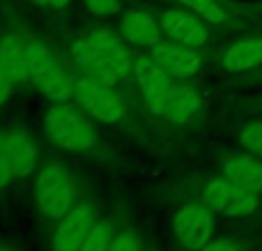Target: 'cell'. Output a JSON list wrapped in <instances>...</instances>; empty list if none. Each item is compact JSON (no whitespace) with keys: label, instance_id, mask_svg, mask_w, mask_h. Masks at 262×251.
<instances>
[{"label":"cell","instance_id":"44dd1931","mask_svg":"<svg viewBox=\"0 0 262 251\" xmlns=\"http://www.w3.org/2000/svg\"><path fill=\"white\" fill-rule=\"evenodd\" d=\"M108 251H145L143 235L136 228H120L115 233Z\"/></svg>","mask_w":262,"mask_h":251},{"label":"cell","instance_id":"e0dca14e","mask_svg":"<svg viewBox=\"0 0 262 251\" xmlns=\"http://www.w3.org/2000/svg\"><path fill=\"white\" fill-rule=\"evenodd\" d=\"M221 65L226 72L230 74H242L251 72V69L262 65V37H244L237 39L223 51Z\"/></svg>","mask_w":262,"mask_h":251},{"label":"cell","instance_id":"cb8c5ba5","mask_svg":"<svg viewBox=\"0 0 262 251\" xmlns=\"http://www.w3.org/2000/svg\"><path fill=\"white\" fill-rule=\"evenodd\" d=\"M14 81L7 76V72H5V67L0 65V109H5V106L9 104V99H12V92H14Z\"/></svg>","mask_w":262,"mask_h":251},{"label":"cell","instance_id":"8992f818","mask_svg":"<svg viewBox=\"0 0 262 251\" xmlns=\"http://www.w3.org/2000/svg\"><path fill=\"white\" fill-rule=\"evenodd\" d=\"M203 203L214 215L239 219V217H249L258 210L260 194L239 187L223 175H216V178L207 180V184L203 187Z\"/></svg>","mask_w":262,"mask_h":251},{"label":"cell","instance_id":"7a4b0ae2","mask_svg":"<svg viewBox=\"0 0 262 251\" xmlns=\"http://www.w3.org/2000/svg\"><path fill=\"white\" fill-rule=\"evenodd\" d=\"M39 132L53 148L67 155H85L99 143L97 122L76 101H49L39 118Z\"/></svg>","mask_w":262,"mask_h":251},{"label":"cell","instance_id":"ac0fdd59","mask_svg":"<svg viewBox=\"0 0 262 251\" xmlns=\"http://www.w3.org/2000/svg\"><path fill=\"white\" fill-rule=\"evenodd\" d=\"M177 3L198 14L207 26H223L228 21V9L223 7L221 0H177Z\"/></svg>","mask_w":262,"mask_h":251},{"label":"cell","instance_id":"5b68a950","mask_svg":"<svg viewBox=\"0 0 262 251\" xmlns=\"http://www.w3.org/2000/svg\"><path fill=\"white\" fill-rule=\"evenodd\" d=\"M72 99L95 122L106 124V127H115V124L124 122V118H127V106L122 104L115 88L95 81V78H88L83 74L81 76H74Z\"/></svg>","mask_w":262,"mask_h":251},{"label":"cell","instance_id":"7c38bea8","mask_svg":"<svg viewBox=\"0 0 262 251\" xmlns=\"http://www.w3.org/2000/svg\"><path fill=\"white\" fill-rule=\"evenodd\" d=\"M5 145H7L14 180L21 182V180L32 178V173H37L39 169V145H37L35 136L21 127L5 129Z\"/></svg>","mask_w":262,"mask_h":251},{"label":"cell","instance_id":"5bb4252c","mask_svg":"<svg viewBox=\"0 0 262 251\" xmlns=\"http://www.w3.org/2000/svg\"><path fill=\"white\" fill-rule=\"evenodd\" d=\"M131 78H134L136 86L143 92L147 111H152L154 106L170 92L172 83H175V78L168 76V74L149 58V53L138 55V58L134 60V74H131Z\"/></svg>","mask_w":262,"mask_h":251},{"label":"cell","instance_id":"4316f807","mask_svg":"<svg viewBox=\"0 0 262 251\" xmlns=\"http://www.w3.org/2000/svg\"><path fill=\"white\" fill-rule=\"evenodd\" d=\"M0 251H21V249H18V244H14V242H9V240L0 238Z\"/></svg>","mask_w":262,"mask_h":251},{"label":"cell","instance_id":"52a82bcc","mask_svg":"<svg viewBox=\"0 0 262 251\" xmlns=\"http://www.w3.org/2000/svg\"><path fill=\"white\" fill-rule=\"evenodd\" d=\"M170 233L184 251H200L214 238V212L205 203H184L172 212Z\"/></svg>","mask_w":262,"mask_h":251},{"label":"cell","instance_id":"ffe728a7","mask_svg":"<svg viewBox=\"0 0 262 251\" xmlns=\"http://www.w3.org/2000/svg\"><path fill=\"white\" fill-rule=\"evenodd\" d=\"M239 143L246 152H251V155L262 159V120L246 122L239 129Z\"/></svg>","mask_w":262,"mask_h":251},{"label":"cell","instance_id":"ba28073f","mask_svg":"<svg viewBox=\"0 0 262 251\" xmlns=\"http://www.w3.org/2000/svg\"><path fill=\"white\" fill-rule=\"evenodd\" d=\"M99 207L95 201H81L64 217L53 221V231L49 238L51 251H81L88 233L99 221Z\"/></svg>","mask_w":262,"mask_h":251},{"label":"cell","instance_id":"2e32d148","mask_svg":"<svg viewBox=\"0 0 262 251\" xmlns=\"http://www.w3.org/2000/svg\"><path fill=\"white\" fill-rule=\"evenodd\" d=\"M221 175L244 189L262 192V159L251 152L246 155H228L221 161Z\"/></svg>","mask_w":262,"mask_h":251},{"label":"cell","instance_id":"30bf717a","mask_svg":"<svg viewBox=\"0 0 262 251\" xmlns=\"http://www.w3.org/2000/svg\"><path fill=\"white\" fill-rule=\"evenodd\" d=\"M203 109V97L193 86H189L186 81H175L166 97L154 106L149 113L154 118L163 120L170 124H184L189 120L195 118V113H200Z\"/></svg>","mask_w":262,"mask_h":251},{"label":"cell","instance_id":"6da1fadb","mask_svg":"<svg viewBox=\"0 0 262 251\" xmlns=\"http://www.w3.org/2000/svg\"><path fill=\"white\" fill-rule=\"evenodd\" d=\"M72 58L83 76L113 86L134 74V55L124 37L115 30H92L72 44Z\"/></svg>","mask_w":262,"mask_h":251},{"label":"cell","instance_id":"603a6c76","mask_svg":"<svg viewBox=\"0 0 262 251\" xmlns=\"http://www.w3.org/2000/svg\"><path fill=\"white\" fill-rule=\"evenodd\" d=\"M85 9L95 16H115V14L122 9V0H83Z\"/></svg>","mask_w":262,"mask_h":251},{"label":"cell","instance_id":"9c48e42d","mask_svg":"<svg viewBox=\"0 0 262 251\" xmlns=\"http://www.w3.org/2000/svg\"><path fill=\"white\" fill-rule=\"evenodd\" d=\"M159 23H161V32L175 44L189 46V49H203L209 41L207 23L186 7H170L166 12H161Z\"/></svg>","mask_w":262,"mask_h":251},{"label":"cell","instance_id":"7402d4cb","mask_svg":"<svg viewBox=\"0 0 262 251\" xmlns=\"http://www.w3.org/2000/svg\"><path fill=\"white\" fill-rule=\"evenodd\" d=\"M16 182L9 166V157H7V145H5V129L0 127V194L7 192L12 184Z\"/></svg>","mask_w":262,"mask_h":251},{"label":"cell","instance_id":"9a60e30c","mask_svg":"<svg viewBox=\"0 0 262 251\" xmlns=\"http://www.w3.org/2000/svg\"><path fill=\"white\" fill-rule=\"evenodd\" d=\"M0 65L5 67L7 76L14 86L30 81V55H28V39L16 32L0 37Z\"/></svg>","mask_w":262,"mask_h":251},{"label":"cell","instance_id":"d6986e66","mask_svg":"<svg viewBox=\"0 0 262 251\" xmlns=\"http://www.w3.org/2000/svg\"><path fill=\"white\" fill-rule=\"evenodd\" d=\"M115 233H118V228H115V224L111 219H99L95 226H92V231L88 233L85 242H83L81 251H108L111 249V242H113Z\"/></svg>","mask_w":262,"mask_h":251},{"label":"cell","instance_id":"83f0119b","mask_svg":"<svg viewBox=\"0 0 262 251\" xmlns=\"http://www.w3.org/2000/svg\"><path fill=\"white\" fill-rule=\"evenodd\" d=\"M145 251H154V249H149V247H145Z\"/></svg>","mask_w":262,"mask_h":251},{"label":"cell","instance_id":"484cf974","mask_svg":"<svg viewBox=\"0 0 262 251\" xmlns=\"http://www.w3.org/2000/svg\"><path fill=\"white\" fill-rule=\"evenodd\" d=\"M30 3L39 5V7H49V9H67L72 5V0H30Z\"/></svg>","mask_w":262,"mask_h":251},{"label":"cell","instance_id":"4fadbf2b","mask_svg":"<svg viewBox=\"0 0 262 251\" xmlns=\"http://www.w3.org/2000/svg\"><path fill=\"white\" fill-rule=\"evenodd\" d=\"M118 32L124 37L129 46L136 49H152L154 44L161 41V23L159 16L145 12V9H129L120 16L118 23Z\"/></svg>","mask_w":262,"mask_h":251},{"label":"cell","instance_id":"3957f363","mask_svg":"<svg viewBox=\"0 0 262 251\" xmlns=\"http://www.w3.org/2000/svg\"><path fill=\"white\" fill-rule=\"evenodd\" d=\"M78 196V180L64 161L49 159L37 169L32 182V201L44 219L58 221L74 205Z\"/></svg>","mask_w":262,"mask_h":251},{"label":"cell","instance_id":"8fae6325","mask_svg":"<svg viewBox=\"0 0 262 251\" xmlns=\"http://www.w3.org/2000/svg\"><path fill=\"white\" fill-rule=\"evenodd\" d=\"M149 58L175 81H191L203 69V55L198 49L175 44V41H159L149 49Z\"/></svg>","mask_w":262,"mask_h":251},{"label":"cell","instance_id":"d4e9b609","mask_svg":"<svg viewBox=\"0 0 262 251\" xmlns=\"http://www.w3.org/2000/svg\"><path fill=\"white\" fill-rule=\"evenodd\" d=\"M200 251H242L232 238H212Z\"/></svg>","mask_w":262,"mask_h":251},{"label":"cell","instance_id":"277c9868","mask_svg":"<svg viewBox=\"0 0 262 251\" xmlns=\"http://www.w3.org/2000/svg\"><path fill=\"white\" fill-rule=\"evenodd\" d=\"M30 55V83L49 101H69L74 95V76H69L64 65L46 41L28 39Z\"/></svg>","mask_w":262,"mask_h":251}]
</instances>
